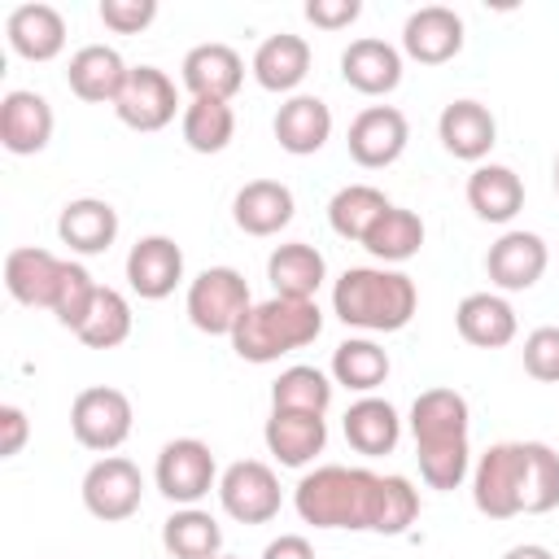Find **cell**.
<instances>
[{
	"label": "cell",
	"mask_w": 559,
	"mask_h": 559,
	"mask_svg": "<svg viewBox=\"0 0 559 559\" xmlns=\"http://www.w3.org/2000/svg\"><path fill=\"white\" fill-rule=\"evenodd\" d=\"M476 511L489 520H511L524 511V441L489 445L472 476Z\"/></svg>",
	"instance_id": "5b68a950"
},
{
	"label": "cell",
	"mask_w": 559,
	"mask_h": 559,
	"mask_svg": "<svg viewBox=\"0 0 559 559\" xmlns=\"http://www.w3.org/2000/svg\"><path fill=\"white\" fill-rule=\"evenodd\" d=\"M236 135V114L227 100H210V96H192L183 109V140L192 153H223Z\"/></svg>",
	"instance_id": "e575fe53"
},
{
	"label": "cell",
	"mask_w": 559,
	"mask_h": 559,
	"mask_svg": "<svg viewBox=\"0 0 559 559\" xmlns=\"http://www.w3.org/2000/svg\"><path fill=\"white\" fill-rule=\"evenodd\" d=\"M411 140V127H406V114L393 109V105H367L354 122H349V157L367 170H380V166H393L402 157Z\"/></svg>",
	"instance_id": "8fae6325"
},
{
	"label": "cell",
	"mask_w": 559,
	"mask_h": 559,
	"mask_svg": "<svg viewBox=\"0 0 559 559\" xmlns=\"http://www.w3.org/2000/svg\"><path fill=\"white\" fill-rule=\"evenodd\" d=\"M419 245H424V223H419L415 210H402V205H389L362 240V249L384 258V262H406V258L419 253Z\"/></svg>",
	"instance_id": "d590c367"
},
{
	"label": "cell",
	"mask_w": 559,
	"mask_h": 559,
	"mask_svg": "<svg viewBox=\"0 0 559 559\" xmlns=\"http://www.w3.org/2000/svg\"><path fill=\"white\" fill-rule=\"evenodd\" d=\"M415 280L402 271H371V266H349L336 288H332V310L349 328L367 332H397L415 314Z\"/></svg>",
	"instance_id": "7a4b0ae2"
},
{
	"label": "cell",
	"mask_w": 559,
	"mask_h": 559,
	"mask_svg": "<svg viewBox=\"0 0 559 559\" xmlns=\"http://www.w3.org/2000/svg\"><path fill=\"white\" fill-rule=\"evenodd\" d=\"M485 271L498 288L507 293H524L542 280L546 271V240L537 231H507L502 240L489 245L485 253Z\"/></svg>",
	"instance_id": "9a60e30c"
},
{
	"label": "cell",
	"mask_w": 559,
	"mask_h": 559,
	"mask_svg": "<svg viewBox=\"0 0 559 559\" xmlns=\"http://www.w3.org/2000/svg\"><path fill=\"white\" fill-rule=\"evenodd\" d=\"M402 48L419 66H445L463 48V17L445 4H424L402 26Z\"/></svg>",
	"instance_id": "7c38bea8"
},
{
	"label": "cell",
	"mask_w": 559,
	"mask_h": 559,
	"mask_svg": "<svg viewBox=\"0 0 559 559\" xmlns=\"http://www.w3.org/2000/svg\"><path fill=\"white\" fill-rule=\"evenodd\" d=\"M502 559H555L546 546H537V542H524V546H511Z\"/></svg>",
	"instance_id": "c3c4849f"
},
{
	"label": "cell",
	"mask_w": 559,
	"mask_h": 559,
	"mask_svg": "<svg viewBox=\"0 0 559 559\" xmlns=\"http://www.w3.org/2000/svg\"><path fill=\"white\" fill-rule=\"evenodd\" d=\"M323 253L306 240H288L271 253L266 262V280L275 288V297H297V301H314L319 284H323Z\"/></svg>",
	"instance_id": "f1b7e54d"
},
{
	"label": "cell",
	"mask_w": 559,
	"mask_h": 559,
	"mask_svg": "<svg viewBox=\"0 0 559 559\" xmlns=\"http://www.w3.org/2000/svg\"><path fill=\"white\" fill-rule=\"evenodd\" d=\"M467 205L485 223H511L524 205V183L511 166H476L467 179Z\"/></svg>",
	"instance_id": "f546056e"
},
{
	"label": "cell",
	"mask_w": 559,
	"mask_h": 559,
	"mask_svg": "<svg viewBox=\"0 0 559 559\" xmlns=\"http://www.w3.org/2000/svg\"><path fill=\"white\" fill-rule=\"evenodd\" d=\"M332 376H336V384H345L354 393H371V389H380L389 380V354L376 341L349 336L332 354Z\"/></svg>",
	"instance_id": "836d02e7"
},
{
	"label": "cell",
	"mask_w": 559,
	"mask_h": 559,
	"mask_svg": "<svg viewBox=\"0 0 559 559\" xmlns=\"http://www.w3.org/2000/svg\"><path fill=\"white\" fill-rule=\"evenodd\" d=\"M218 498H223V511L240 524H266L280 515V480L258 459L231 463L218 480Z\"/></svg>",
	"instance_id": "ba28073f"
},
{
	"label": "cell",
	"mask_w": 559,
	"mask_h": 559,
	"mask_svg": "<svg viewBox=\"0 0 559 559\" xmlns=\"http://www.w3.org/2000/svg\"><path fill=\"white\" fill-rule=\"evenodd\" d=\"M157 17V0H100V22L118 35H135Z\"/></svg>",
	"instance_id": "ee69618b"
},
{
	"label": "cell",
	"mask_w": 559,
	"mask_h": 559,
	"mask_svg": "<svg viewBox=\"0 0 559 559\" xmlns=\"http://www.w3.org/2000/svg\"><path fill=\"white\" fill-rule=\"evenodd\" d=\"M555 192H559V157H555Z\"/></svg>",
	"instance_id": "681fc988"
},
{
	"label": "cell",
	"mask_w": 559,
	"mask_h": 559,
	"mask_svg": "<svg viewBox=\"0 0 559 559\" xmlns=\"http://www.w3.org/2000/svg\"><path fill=\"white\" fill-rule=\"evenodd\" d=\"M214 559H231V555H214Z\"/></svg>",
	"instance_id": "f907efd6"
},
{
	"label": "cell",
	"mask_w": 559,
	"mask_h": 559,
	"mask_svg": "<svg viewBox=\"0 0 559 559\" xmlns=\"http://www.w3.org/2000/svg\"><path fill=\"white\" fill-rule=\"evenodd\" d=\"M179 70H183V87L192 96H210V100H231L240 92V83H245L240 52L231 44H218V39L188 48V57H183Z\"/></svg>",
	"instance_id": "5bb4252c"
},
{
	"label": "cell",
	"mask_w": 559,
	"mask_h": 559,
	"mask_svg": "<svg viewBox=\"0 0 559 559\" xmlns=\"http://www.w3.org/2000/svg\"><path fill=\"white\" fill-rule=\"evenodd\" d=\"M214 485V454L205 441L197 437H175L162 445L157 454V489L170 498V502H197L205 498Z\"/></svg>",
	"instance_id": "30bf717a"
},
{
	"label": "cell",
	"mask_w": 559,
	"mask_h": 559,
	"mask_svg": "<svg viewBox=\"0 0 559 559\" xmlns=\"http://www.w3.org/2000/svg\"><path fill=\"white\" fill-rule=\"evenodd\" d=\"M397 437H402V419L384 397H362L345 411V441L358 454H367V459L393 454Z\"/></svg>",
	"instance_id": "4dcf8cb0"
},
{
	"label": "cell",
	"mask_w": 559,
	"mask_h": 559,
	"mask_svg": "<svg viewBox=\"0 0 559 559\" xmlns=\"http://www.w3.org/2000/svg\"><path fill=\"white\" fill-rule=\"evenodd\" d=\"M179 109V92L170 83L166 70L157 66H131L122 96L114 100V114L131 127V131H162Z\"/></svg>",
	"instance_id": "9c48e42d"
},
{
	"label": "cell",
	"mask_w": 559,
	"mask_h": 559,
	"mask_svg": "<svg viewBox=\"0 0 559 559\" xmlns=\"http://www.w3.org/2000/svg\"><path fill=\"white\" fill-rule=\"evenodd\" d=\"M437 135L459 162H480L498 144V122L480 100H450L437 118Z\"/></svg>",
	"instance_id": "d6986e66"
},
{
	"label": "cell",
	"mask_w": 559,
	"mask_h": 559,
	"mask_svg": "<svg viewBox=\"0 0 559 559\" xmlns=\"http://www.w3.org/2000/svg\"><path fill=\"white\" fill-rule=\"evenodd\" d=\"M328 402H332V384H328V376L319 367H288L271 384V406L275 411H310V415H323Z\"/></svg>",
	"instance_id": "74e56055"
},
{
	"label": "cell",
	"mask_w": 559,
	"mask_h": 559,
	"mask_svg": "<svg viewBox=\"0 0 559 559\" xmlns=\"http://www.w3.org/2000/svg\"><path fill=\"white\" fill-rule=\"evenodd\" d=\"M419 476L432 489H459L467 476V441H441V445H415Z\"/></svg>",
	"instance_id": "b9f144b4"
},
{
	"label": "cell",
	"mask_w": 559,
	"mask_h": 559,
	"mask_svg": "<svg viewBox=\"0 0 559 559\" xmlns=\"http://www.w3.org/2000/svg\"><path fill=\"white\" fill-rule=\"evenodd\" d=\"M332 135V109L319 100V96H293L280 105L275 114V140L284 153H319Z\"/></svg>",
	"instance_id": "484cf974"
},
{
	"label": "cell",
	"mask_w": 559,
	"mask_h": 559,
	"mask_svg": "<svg viewBox=\"0 0 559 559\" xmlns=\"http://www.w3.org/2000/svg\"><path fill=\"white\" fill-rule=\"evenodd\" d=\"M74 336L87 349H114V345H122L131 336V306H127V297L118 288H100L92 314L83 319V328Z\"/></svg>",
	"instance_id": "8d00e7d4"
},
{
	"label": "cell",
	"mask_w": 559,
	"mask_h": 559,
	"mask_svg": "<svg viewBox=\"0 0 559 559\" xmlns=\"http://www.w3.org/2000/svg\"><path fill=\"white\" fill-rule=\"evenodd\" d=\"M249 306V284L231 266H205L188 288V319L210 336H231Z\"/></svg>",
	"instance_id": "277c9868"
},
{
	"label": "cell",
	"mask_w": 559,
	"mask_h": 559,
	"mask_svg": "<svg viewBox=\"0 0 559 559\" xmlns=\"http://www.w3.org/2000/svg\"><path fill=\"white\" fill-rule=\"evenodd\" d=\"M70 428H74V441L87 445V450H118L131 432V397L122 389H109V384H92L74 397L70 406Z\"/></svg>",
	"instance_id": "8992f818"
},
{
	"label": "cell",
	"mask_w": 559,
	"mask_h": 559,
	"mask_svg": "<svg viewBox=\"0 0 559 559\" xmlns=\"http://www.w3.org/2000/svg\"><path fill=\"white\" fill-rule=\"evenodd\" d=\"M559 507V454L542 441H524V511L546 515Z\"/></svg>",
	"instance_id": "f35d334b"
},
{
	"label": "cell",
	"mask_w": 559,
	"mask_h": 559,
	"mask_svg": "<svg viewBox=\"0 0 559 559\" xmlns=\"http://www.w3.org/2000/svg\"><path fill=\"white\" fill-rule=\"evenodd\" d=\"M341 74L354 92L384 96L402 83V57H397L393 44H384L376 35H362V39H349V48L341 52Z\"/></svg>",
	"instance_id": "ac0fdd59"
},
{
	"label": "cell",
	"mask_w": 559,
	"mask_h": 559,
	"mask_svg": "<svg viewBox=\"0 0 559 559\" xmlns=\"http://www.w3.org/2000/svg\"><path fill=\"white\" fill-rule=\"evenodd\" d=\"M140 498H144V476L131 459L122 454H105L87 467L83 476V507L105 520V524H118V520H131L140 511Z\"/></svg>",
	"instance_id": "52a82bcc"
},
{
	"label": "cell",
	"mask_w": 559,
	"mask_h": 559,
	"mask_svg": "<svg viewBox=\"0 0 559 559\" xmlns=\"http://www.w3.org/2000/svg\"><path fill=\"white\" fill-rule=\"evenodd\" d=\"M52 140V105L39 92H9L0 100V144L17 157L39 153Z\"/></svg>",
	"instance_id": "ffe728a7"
},
{
	"label": "cell",
	"mask_w": 559,
	"mask_h": 559,
	"mask_svg": "<svg viewBox=\"0 0 559 559\" xmlns=\"http://www.w3.org/2000/svg\"><path fill=\"white\" fill-rule=\"evenodd\" d=\"M96 293H100V284H96L79 262H66V275H61L57 301H52L57 323H61V328H70V332H79V328H83V319H87V314H92V306H96Z\"/></svg>",
	"instance_id": "60d3db41"
},
{
	"label": "cell",
	"mask_w": 559,
	"mask_h": 559,
	"mask_svg": "<svg viewBox=\"0 0 559 559\" xmlns=\"http://www.w3.org/2000/svg\"><path fill=\"white\" fill-rule=\"evenodd\" d=\"M9 31V44L17 57L26 61H52L61 48H66V17L52 9V4H17L4 22Z\"/></svg>",
	"instance_id": "7402d4cb"
},
{
	"label": "cell",
	"mask_w": 559,
	"mask_h": 559,
	"mask_svg": "<svg viewBox=\"0 0 559 559\" xmlns=\"http://www.w3.org/2000/svg\"><path fill=\"white\" fill-rule=\"evenodd\" d=\"M384 210H389V197H384L380 188H371V183H349V188H341V192L332 197V205H328V223H332L336 236L362 245L367 231L380 223Z\"/></svg>",
	"instance_id": "1f68e13d"
},
{
	"label": "cell",
	"mask_w": 559,
	"mask_h": 559,
	"mask_svg": "<svg viewBox=\"0 0 559 559\" xmlns=\"http://www.w3.org/2000/svg\"><path fill=\"white\" fill-rule=\"evenodd\" d=\"M454 328L476 349H502L515 341V310L498 293H472L454 310Z\"/></svg>",
	"instance_id": "d4e9b609"
},
{
	"label": "cell",
	"mask_w": 559,
	"mask_h": 559,
	"mask_svg": "<svg viewBox=\"0 0 559 559\" xmlns=\"http://www.w3.org/2000/svg\"><path fill=\"white\" fill-rule=\"evenodd\" d=\"M380 476L367 467H314L297 485V515L314 528H371Z\"/></svg>",
	"instance_id": "6da1fadb"
},
{
	"label": "cell",
	"mask_w": 559,
	"mask_h": 559,
	"mask_svg": "<svg viewBox=\"0 0 559 559\" xmlns=\"http://www.w3.org/2000/svg\"><path fill=\"white\" fill-rule=\"evenodd\" d=\"M57 236L61 245H70L74 253H100L114 245L118 236V210L109 201H96V197H79L61 210L57 218Z\"/></svg>",
	"instance_id": "83f0119b"
},
{
	"label": "cell",
	"mask_w": 559,
	"mask_h": 559,
	"mask_svg": "<svg viewBox=\"0 0 559 559\" xmlns=\"http://www.w3.org/2000/svg\"><path fill=\"white\" fill-rule=\"evenodd\" d=\"M319 332H323V314L314 301L271 297L262 306H249V314L231 332V349L245 362H275L280 354L310 345Z\"/></svg>",
	"instance_id": "3957f363"
},
{
	"label": "cell",
	"mask_w": 559,
	"mask_h": 559,
	"mask_svg": "<svg viewBox=\"0 0 559 559\" xmlns=\"http://www.w3.org/2000/svg\"><path fill=\"white\" fill-rule=\"evenodd\" d=\"M127 74H131V66L114 48H105V44L79 48L70 57V70H66L70 92L79 100H87V105H114L122 96V87H127Z\"/></svg>",
	"instance_id": "2e32d148"
},
{
	"label": "cell",
	"mask_w": 559,
	"mask_h": 559,
	"mask_svg": "<svg viewBox=\"0 0 559 559\" xmlns=\"http://www.w3.org/2000/svg\"><path fill=\"white\" fill-rule=\"evenodd\" d=\"M419 515V493L411 489L406 476H380V498H376V520L371 533H406Z\"/></svg>",
	"instance_id": "ab89813d"
},
{
	"label": "cell",
	"mask_w": 559,
	"mask_h": 559,
	"mask_svg": "<svg viewBox=\"0 0 559 559\" xmlns=\"http://www.w3.org/2000/svg\"><path fill=\"white\" fill-rule=\"evenodd\" d=\"M183 280V249L170 236H144L127 253V284L144 301H162Z\"/></svg>",
	"instance_id": "4fadbf2b"
},
{
	"label": "cell",
	"mask_w": 559,
	"mask_h": 559,
	"mask_svg": "<svg viewBox=\"0 0 559 559\" xmlns=\"http://www.w3.org/2000/svg\"><path fill=\"white\" fill-rule=\"evenodd\" d=\"M26 437H31V424H26V415H22V406H0V459H13L22 445H26Z\"/></svg>",
	"instance_id": "bcb514c9"
},
{
	"label": "cell",
	"mask_w": 559,
	"mask_h": 559,
	"mask_svg": "<svg viewBox=\"0 0 559 559\" xmlns=\"http://www.w3.org/2000/svg\"><path fill=\"white\" fill-rule=\"evenodd\" d=\"M524 371L542 384H559V328H533L524 336Z\"/></svg>",
	"instance_id": "7bdbcfd3"
},
{
	"label": "cell",
	"mask_w": 559,
	"mask_h": 559,
	"mask_svg": "<svg viewBox=\"0 0 559 559\" xmlns=\"http://www.w3.org/2000/svg\"><path fill=\"white\" fill-rule=\"evenodd\" d=\"M358 13H362L358 0H310L306 4V17L323 31H345L349 22H358Z\"/></svg>",
	"instance_id": "f6af8a7d"
},
{
	"label": "cell",
	"mask_w": 559,
	"mask_h": 559,
	"mask_svg": "<svg viewBox=\"0 0 559 559\" xmlns=\"http://www.w3.org/2000/svg\"><path fill=\"white\" fill-rule=\"evenodd\" d=\"M61 275H66V262L48 249H35V245L9 249V258H4V284L22 306H48L52 310Z\"/></svg>",
	"instance_id": "e0dca14e"
},
{
	"label": "cell",
	"mask_w": 559,
	"mask_h": 559,
	"mask_svg": "<svg viewBox=\"0 0 559 559\" xmlns=\"http://www.w3.org/2000/svg\"><path fill=\"white\" fill-rule=\"evenodd\" d=\"M231 218L249 236H275L293 223V192L280 179H249L231 201Z\"/></svg>",
	"instance_id": "603a6c76"
},
{
	"label": "cell",
	"mask_w": 559,
	"mask_h": 559,
	"mask_svg": "<svg viewBox=\"0 0 559 559\" xmlns=\"http://www.w3.org/2000/svg\"><path fill=\"white\" fill-rule=\"evenodd\" d=\"M411 432L415 445L467 441V397L454 389H424L411 406Z\"/></svg>",
	"instance_id": "cb8c5ba5"
},
{
	"label": "cell",
	"mask_w": 559,
	"mask_h": 559,
	"mask_svg": "<svg viewBox=\"0 0 559 559\" xmlns=\"http://www.w3.org/2000/svg\"><path fill=\"white\" fill-rule=\"evenodd\" d=\"M162 546L175 559H214L218 546H223V528H218L214 515H205L197 507H183L162 524Z\"/></svg>",
	"instance_id": "d6a6232c"
},
{
	"label": "cell",
	"mask_w": 559,
	"mask_h": 559,
	"mask_svg": "<svg viewBox=\"0 0 559 559\" xmlns=\"http://www.w3.org/2000/svg\"><path fill=\"white\" fill-rule=\"evenodd\" d=\"M262 559H314V546H310L301 533H280V537L262 550Z\"/></svg>",
	"instance_id": "7dc6e473"
},
{
	"label": "cell",
	"mask_w": 559,
	"mask_h": 559,
	"mask_svg": "<svg viewBox=\"0 0 559 559\" xmlns=\"http://www.w3.org/2000/svg\"><path fill=\"white\" fill-rule=\"evenodd\" d=\"M310 74V44L301 35H266L253 52V79L266 92H293L301 79Z\"/></svg>",
	"instance_id": "4316f807"
},
{
	"label": "cell",
	"mask_w": 559,
	"mask_h": 559,
	"mask_svg": "<svg viewBox=\"0 0 559 559\" xmlns=\"http://www.w3.org/2000/svg\"><path fill=\"white\" fill-rule=\"evenodd\" d=\"M323 445H328L323 415H310V411H271V419H266V450L284 467H306L314 454H323Z\"/></svg>",
	"instance_id": "44dd1931"
}]
</instances>
